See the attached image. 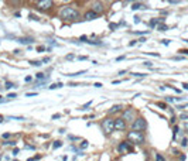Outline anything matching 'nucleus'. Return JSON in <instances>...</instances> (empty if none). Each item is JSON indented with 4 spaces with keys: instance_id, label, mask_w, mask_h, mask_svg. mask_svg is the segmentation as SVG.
Instances as JSON below:
<instances>
[{
    "instance_id": "30",
    "label": "nucleus",
    "mask_w": 188,
    "mask_h": 161,
    "mask_svg": "<svg viewBox=\"0 0 188 161\" xmlns=\"http://www.w3.org/2000/svg\"><path fill=\"white\" fill-rule=\"evenodd\" d=\"M185 129H187V130H188V123H187V125H185Z\"/></svg>"
},
{
    "instance_id": "15",
    "label": "nucleus",
    "mask_w": 188,
    "mask_h": 161,
    "mask_svg": "<svg viewBox=\"0 0 188 161\" xmlns=\"http://www.w3.org/2000/svg\"><path fill=\"white\" fill-rule=\"evenodd\" d=\"M157 30H160V31H166L167 26H164V24H160V26H157Z\"/></svg>"
},
{
    "instance_id": "16",
    "label": "nucleus",
    "mask_w": 188,
    "mask_h": 161,
    "mask_svg": "<svg viewBox=\"0 0 188 161\" xmlns=\"http://www.w3.org/2000/svg\"><path fill=\"white\" fill-rule=\"evenodd\" d=\"M62 86V84H54V85H51L50 86V89H55V88H61Z\"/></svg>"
},
{
    "instance_id": "13",
    "label": "nucleus",
    "mask_w": 188,
    "mask_h": 161,
    "mask_svg": "<svg viewBox=\"0 0 188 161\" xmlns=\"http://www.w3.org/2000/svg\"><path fill=\"white\" fill-rule=\"evenodd\" d=\"M20 43H23V44H30V43H33V38H20Z\"/></svg>"
},
{
    "instance_id": "26",
    "label": "nucleus",
    "mask_w": 188,
    "mask_h": 161,
    "mask_svg": "<svg viewBox=\"0 0 188 161\" xmlns=\"http://www.w3.org/2000/svg\"><path fill=\"white\" fill-rule=\"evenodd\" d=\"M157 105H159L160 107H163V109H164V107H166V105H164V103H157Z\"/></svg>"
},
{
    "instance_id": "23",
    "label": "nucleus",
    "mask_w": 188,
    "mask_h": 161,
    "mask_svg": "<svg viewBox=\"0 0 188 161\" xmlns=\"http://www.w3.org/2000/svg\"><path fill=\"white\" fill-rule=\"evenodd\" d=\"M163 44H164V45H168V44H170V41H168V40H163Z\"/></svg>"
},
{
    "instance_id": "9",
    "label": "nucleus",
    "mask_w": 188,
    "mask_h": 161,
    "mask_svg": "<svg viewBox=\"0 0 188 161\" xmlns=\"http://www.w3.org/2000/svg\"><path fill=\"white\" fill-rule=\"evenodd\" d=\"M119 151L120 153H125V151H130V147H129V144L126 143V141H123L120 146H119Z\"/></svg>"
},
{
    "instance_id": "11",
    "label": "nucleus",
    "mask_w": 188,
    "mask_h": 161,
    "mask_svg": "<svg viewBox=\"0 0 188 161\" xmlns=\"http://www.w3.org/2000/svg\"><path fill=\"white\" fill-rule=\"evenodd\" d=\"M132 9H133V10H139V9H146V4H143V3H133Z\"/></svg>"
},
{
    "instance_id": "3",
    "label": "nucleus",
    "mask_w": 188,
    "mask_h": 161,
    "mask_svg": "<svg viewBox=\"0 0 188 161\" xmlns=\"http://www.w3.org/2000/svg\"><path fill=\"white\" fill-rule=\"evenodd\" d=\"M102 129H103V132L106 133V134L112 133L115 130V120H112V119H106V120H103L102 122Z\"/></svg>"
},
{
    "instance_id": "14",
    "label": "nucleus",
    "mask_w": 188,
    "mask_h": 161,
    "mask_svg": "<svg viewBox=\"0 0 188 161\" xmlns=\"http://www.w3.org/2000/svg\"><path fill=\"white\" fill-rule=\"evenodd\" d=\"M62 146V143H61V141H55V143L52 144V147H54V150H55V148H59V147Z\"/></svg>"
},
{
    "instance_id": "22",
    "label": "nucleus",
    "mask_w": 188,
    "mask_h": 161,
    "mask_svg": "<svg viewBox=\"0 0 188 161\" xmlns=\"http://www.w3.org/2000/svg\"><path fill=\"white\" fill-rule=\"evenodd\" d=\"M38 158H40V155H37V157H34V158H28L27 161H34V160H38Z\"/></svg>"
},
{
    "instance_id": "4",
    "label": "nucleus",
    "mask_w": 188,
    "mask_h": 161,
    "mask_svg": "<svg viewBox=\"0 0 188 161\" xmlns=\"http://www.w3.org/2000/svg\"><path fill=\"white\" fill-rule=\"evenodd\" d=\"M146 126H147V123H146V120H144V119H141V117H139V119H136V120L133 122V130H134V132L144 130V129H146Z\"/></svg>"
},
{
    "instance_id": "5",
    "label": "nucleus",
    "mask_w": 188,
    "mask_h": 161,
    "mask_svg": "<svg viewBox=\"0 0 188 161\" xmlns=\"http://www.w3.org/2000/svg\"><path fill=\"white\" fill-rule=\"evenodd\" d=\"M115 129H116V130H120V132H123V130L126 129L125 120H123V119H116V120H115Z\"/></svg>"
},
{
    "instance_id": "27",
    "label": "nucleus",
    "mask_w": 188,
    "mask_h": 161,
    "mask_svg": "<svg viewBox=\"0 0 188 161\" xmlns=\"http://www.w3.org/2000/svg\"><path fill=\"white\" fill-rule=\"evenodd\" d=\"M181 52H182V54H188V50H182Z\"/></svg>"
},
{
    "instance_id": "18",
    "label": "nucleus",
    "mask_w": 188,
    "mask_h": 161,
    "mask_svg": "<svg viewBox=\"0 0 188 161\" xmlns=\"http://www.w3.org/2000/svg\"><path fill=\"white\" fill-rule=\"evenodd\" d=\"M88 147V141H82L81 143V148H86Z\"/></svg>"
},
{
    "instance_id": "1",
    "label": "nucleus",
    "mask_w": 188,
    "mask_h": 161,
    "mask_svg": "<svg viewBox=\"0 0 188 161\" xmlns=\"http://www.w3.org/2000/svg\"><path fill=\"white\" fill-rule=\"evenodd\" d=\"M61 17L66 18V20H75V18H78V11L72 7H64L61 10Z\"/></svg>"
},
{
    "instance_id": "7",
    "label": "nucleus",
    "mask_w": 188,
    "mask_h": 161,
    "mask_svg": "<svg viewBox=\"0 0 188 161\" xmlns=\"http://www.w3.org/2000/svg\"><path fill=\"white\" fill-rule=\"evenodd\" d=\"M37 4H38V7H41V9H48L52 6V2L51 0H41Z\"/></svg>"
},
{
    "instance_id": "12",
    "label": "nucleus",
    "mask_w": 188,
    "mask_h": 161,
    "mask_svg": "<svg viewBox=\"0 0 188 161\" xmlns=\"http://www.w3.org/2000/svg\"><path fill=\"white\" fill-rule=\"evenodd\" d=\"M120 109H122V105H116V106H113L112 109H109V113H116V112H119Z\"/></svg>"
},
{
    "instance_id": "29",
    "label": "nucleus",
    "mask_w": 188,
    "mask_h": 161,
    "mask_svg": "<svg viewBox=\"0 0 188 161\" xmlns=\"http://www.w3.org/2000/svg\"><path fill=\"white\" fill-rule=\"evenodd\" d=\"M2 122H3V116H0V123H2Z\"/></svg>"
},
{
    "instance_id": "2",
    "label": "nucleus",
    "mask_w": 188,
    "mask_h": 161,
    "mask_svg": "<svg viewBox=\"0 0 188 161\" xmlns=\"http://www.w3.org/2000/svg\"><path fill=\"white\" fill-rule=\"evenodd\" d=\"M127 139L132 141V143H136V144H141L144 141V136L141 134V132H130L127 134Z\"/></svg>"
},
{
    "instance_id": "17",
    "label": "nucleus",
    "mask_w": 188,
    "mask_h": 161,
    "mask_svg": "<svg viewBox=\"0 0 188 161\" xmlns=\"http://www.w3.org/2000/svg\"><path fill=\"white\" fill-rule=\"evenodd\" d=\"M156 161H166V160L163 158V155H160V154H156Z\"/></svg>"
},
{
    "instance_id": "28",
    "label": "nucleus",
    "mask_w": 188,
    "mask_h": 161,
    "mask_svg": "<svg viewBox=\"0 0 188 161\" xmlns=\"http://www.w3.org/2000/svg\"><path fill=\"white\" fill-rule=\"evenodd\" d=\"M182 86H184L185 89H188V84H184V85H182Z\"/></svg>"
},
{
    "instance_id": "8",
    "label": "nucleus",
    "mask_w": 188,
    "mask_h": 161,
    "mask_svg": "<svg viewBox=\"0 0 188 161\" xmlns=\"http://www.w3.org/2000/svg\"><path fill=\"white\" fill-rule=\"evenodd\" d=\"M102 10H103V4H102V3H98V2H96V3H93L92 11H95L96 14H98V13H102Z\"/></svg>"
},
{
    "instance_id": "25",
    "label": "nucleus",
    "mask_w": 188,
    "mask_h": 161,
    "mask_svg": "<svg viewBox=\"0 0 188 161\" xmlns=\"http://www.w3.org/2000/svg\"><path fill=\"white\" fill-rule=\"evenodd\" d=\"M66 59H74V55H72V54L68 55V57H66Z\"/></svg>"
},
{
    "instance_id": "20",
    "label": "nucleus",
    "mask_w": 188,
    "mask_h": 161,
    "mask_svg": "<svg viewBox=\"0 0 188 161\" xmlns=\"http://www.w3.org/2000/svg\"><path fill=\"white\" fill-rule=\"evenodd\" d=\"M181 144H182V146H187V144H188V141H187V139H182V141H181Z\"/></svg>"
},
{
    "instance_id": "6",
    "label": "nucleus",
    "mask_w": 188,
    "mask_h": 161,
    "mask_svg": "<svg viewBox=\"0 0 188 161\" xmlns=\"http://www.w3.org/2000/svg\"><path fill=\"white\" fill-rule=\"evenodd\" d=\"M123 120H134V110L133 109H127L123 113Z\"/></svg>"
},
{
    "instance_id": "19",
    "label": "nucleus",
    "mask_w": 188,
    "mask_h": 161,
    "mask_svg": "<svg viewBox=\"0 0 188 161\" xmlns=\"http://www.w3.org/2000/svg\"><path fill=\"white\" fill-rule=\"evenodd\" d=\"M31 64H33L34 66H40V65H41L40 61H31Z\"/></svg>"
},
{
    "instance_id": "21",
    "label": "nucleus",
    "mask_w": 188,
    "mask_h": 161,
    "mask_svg": "<svg viewBox=\"0 0 188 161\" xmlns=\"http://www.w3.org/2000/svg\"><path fill=\"white\" fill-rule=\"evenodd\" d=\"M11 86H13V84H11V82H7V84H6V88H11Z\"/></svg>"
},
{
    "instance_id": "24",
    "label": "nucleus",
    "mask_w": 188,
    "mask_h": 161,
    "mask_svg": "<svg viewBox=\"0 0 188 161\" xmlns=\"http://www.w3.org/2000/svg\"><path fill=\"white\" fill-rule=\"evenodd\" d=\"M7 98H16V93H9Z\"/></svg>"
},
{
    "instance_id": "10",
    "label": "nucleus",
    "mask_w": 188,
    "mask_h": 161,
    "mask_svg": "<svg viewBox=\"0 0 188 161\" xmlns=\"http://www.w3.org/2000/svg\"><path fill=\"white\" fill-rule=\"evenodd\" d=\"M98 17V14H96L95 11H88V13H86V14H85V18H86V20H95V18Z\"/></svg>"
}]
</instances>
